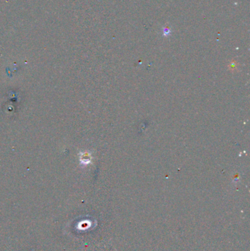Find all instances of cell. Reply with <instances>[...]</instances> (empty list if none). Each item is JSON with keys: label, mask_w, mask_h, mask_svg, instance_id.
<instances>
[{"label": "cell", "mask_w": 250, "mask_h": 251, "mask_svg": "<svg viewBox=\"0 0 250 251\" xmlns=\"http://www.w3.org/2000/svg\"><path fill=\"white\" fill-rule=\"evenodd\" d=\"M79 160H80V162H82L83 165H87V164L90 163L91 162L90 154L88 153H83L82 155H80Z\"/></svg>", "instance_id": "6da1fadb"}, {"label": "cell", "mask_w": 250, "mask_h": 251, "mask_svg": "<svg viewBox=\"0 0 250 251\" xmlns=\"http://www.w3.org/2000/svg\"><path fill=\"white\" fill-rule=\"evenodd\" d=\"M171 33V30L170 29H169L168 27L167 28H163V35L164 36H168Z\"/></svg>", "instance_id": "7a4b0ae2"}]
</instances>
